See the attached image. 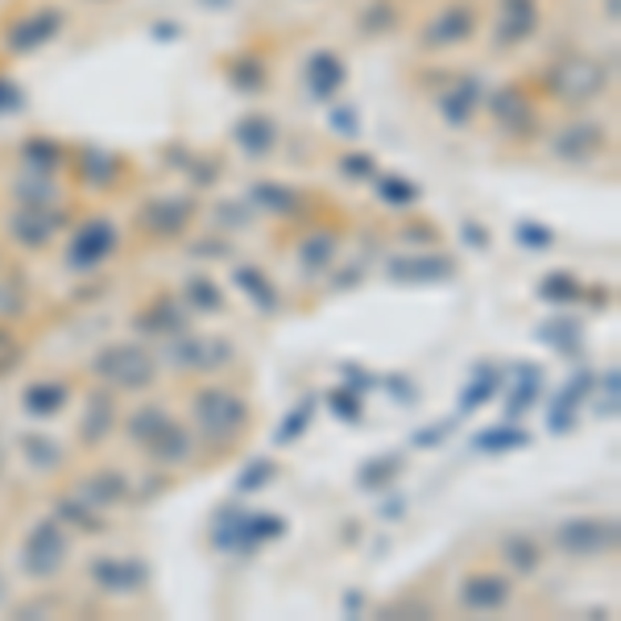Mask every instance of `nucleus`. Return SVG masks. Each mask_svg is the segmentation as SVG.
Wrapping results in <instances>:
<instances>
[{
  "mask_svg": "<svg viewBox=\"0 0 621 621\" xmlns=\"http://www.w3.org/2000/svg\"><path fill=\"white\" fill-rule=\"evenodd\" d=\"M621 543V527L618 518L609 513H580V518H563L556 527V547L563 556L576 559H597L618 551Z\"/></svg>",
  "mask_w": 621,
  "mask_h": 621,
  "instance_id": "7ed1b4c3",
  "label": "nucleus"
},
{
  "mask_svg": "<svg viewBox=\"0 0 621 621\" xmlns=\"http://www.w3.org/2000/svg\"><path fill=\"white\" fill-rule=\"evenodd\" d=\"M233 83L236 92H262L265 88V62L253 59V54H241L233 67Z\"/></svg>",
  "mask_w": 621,
  "mask_h": 621,
  "instance_id": "49530a36",
  "label": "nucleus"
},
{
  "mask_svg": "<svg viewBox=\"0 0 621 621\" xmlns=\"http://www.w3.org/2000/svg\"><path fill=\"white\" fill-rule=\"evenodd\" d=\"M191 200H174V195H166V200H150L145 207H141V228L154 236H179L191 224Z\"/></svg>",
  "mask_w": 621,
  "mask_h": 621,
  "instance_id": "dca6fc26",
  "label": "nucleus"
},
{
  "mask_svg": "<svg viewBox=\"0 0 621 621\" xmlns=\"http://www.w3.org/2000/svg\"><path fill=\"white\" fill-rule=\"evenodd\" d=\"M327 406H332V410H336L344 423H357L360 419V394H357V389H348V386L332 389V394H327Z\"/></svg>",
  "mask_w": 621,
  "mask_h": 621,
  "instance_id": "09e8293b",
  "label": "nucleus"
},
{
  "mask_svg": "<svg viewBox=\"0 0 621 621\" xmlns=\"http://www.w3.org/2000/svg\"><path fill=\"white\" fill-rule=\"evenodd\" d=\"M547 92L563 104H589L605 92V67L589 54H568L547 71Z\"/></svg>",
  "mask_w": 621,
  "mask_h": 621,
  "instance_id": "39448f33",
  "label": "nucleus"
},
{
  "mask_svg": "<svg viewBox=\"0 0 621 621\" xmlns=\"http://www.w3.org/2000/svg\"><path fill=\"white\" fill-rule=\"evenodd\" d=\"M315 403H319L315 394H307V398H298V403L291 406V415H286V419L278 423V431H274V444H282V448H286V444H295L298 435H303V431L310 427V419H315Z\"/></svg>",
  "mask_w": 621,
  "mask_h": 621,
  "instance_id": "e433bc0d",
  "label": "nucleus"
},
{
  "mask_svg": "<svg viewBox=\"0 0 621 621\" xmlns=\"http://www.w3.org/2000/svg\"><path fill=\"white\" fill-rule=\"evenodd\" d=\"M191 419H195V431L207 439V444H233L236 435L248 427V403L241 394L224 386H207L191 398Z\"/></svg>",
  "mask_w": 621,
  "mask_h": 621,
  "instance_id": "f03ea898",
  "label": "nucleus"
},
{
  "mask_svg": "<svg viewBox=\"0 0 621 621\" xmlns=\"http://www.w3.org/2000/svg\"><path fill=\"white\" fill-rule=\"evenodd\" d=\"M535 340L539 344H551L559 357H580V324L576 319H547L539 332H535Z\"/></svg>",
  "mask_w": 621,
  "mask_h": 621,
  "instance_id": "473e14b6",
  "label": "nucleus"
},
{
  "mask_svg": "<svg viewBox=\"0 0 621 621\" xmlns=\"http://www.w3.org/2000/svg\"><path fill=\"white\" fill-rule=\"evenodd\" d=\"M233 282L241 286V295H245L257 310H278V291L269 286V278H265L257 265H236Z\"/></svg>",
  "mask_w": 621,
  "mask_h": 621,
  "instance_id": "7c9ffc66",
  "label": "nucleus"
},
{
  "mask_svg": "<svg viewBox=\"0 0 621 621\" xmlns=\"http://www.w3.org/2000/svg\"><path fill=\"white\" fill-rule=\"evenodd\" d=\"M13 195H17L21 207H50V200H54V186H50L47 179H33V183L17 186Z\"/></svg>",
  "mask_w": 621,
  "mask_h": 621,
  "instance_id": "8fccbe9b",
  "label": "nucleus"
},
{
  "mask_svg": "<svg viewBox=\"0 0 621 621\" xmlns=\"http://www.w3.org/2000/svg\"><path fill=\"white\" fill-rule=\"evenodd\" d=\"M472 30H477V13H472V9H448V13H439L431 26H427L423 42H427V47H456V42H465Z\"/></svg>",
  "mask_w": 621,
  "mask_h": 621,
  "instance_id": "393cba45",
  "label": "nucleus"
},
{
  "mask_svg": "<svg viewBox=\"0 0 621 621\" xmlns=\"http://www.w3.org/2000/svg\"><path fill=\"white\" fill-rule=\"evenodd\" d=\"M21 365V344L9 336V327H0V377Z\"/></svg>",
  "mask_w": 621,
  "mask_h": 621,
  "instance_id": "5fc2aeb1",
  "label": "nucleus"
},
{
  "mask_svg": "<svg viewBox=\"0 0 621 621\" xmlns=\"http://www.w3.org/2000/svg\"><path fill=\"white\" fill-rule=\"evenodd\" d=\"M530 444V431L522 423H497L489 431L472 435V451L481 456H501V451H522Z\"/></svg>",
  "mask_w": 621,
  "mask_h": 621,
  "instance_id": "a878e982",
  "label": "nucleus"
},
{
  "mask_svg": "<svg viewBox=\"0 0 621 621\" xmlns=\"http://www.w3.org/2000/svg\"><path fill=\"white\" fill-rule=\"evenodd\" d=\"M497 389H501V373H497L493 365H477V373L468 377L465 394H460V410H481Z\"/></svg>",
  "mask_w": 621,
  "mask_h": 621,
  "instance_id": "f704fd0d",
  "label": "nucleus"
},
{
  "mask_svg": "<svg viewBox=\"0 0 621 621\" xmlns=\"http://www.w3.org/2000/svg\"><path fill=\"white\" fill-rule=\"evenodd\" d=\"M248 200L257 203V207H265V212H274V216H295L298 207H303V195H298L295 186L286 183H253V191H248Z\"/></svg>",
  "mask_w": 621,
  "mask_h": 621,
  "instance_id": "c756f323",
  "label": "nucleus"
},
{
  "mask_svg": "<svg viewBox=\"0 0 621 621\" xmlns=\"http://www.w3.org/2000/svg\"><path fill=\"white\" fill-rule=\"evenodd\" d=\"M510 580L497 572H477L460 584V605L472 609V613H497V609L510 605Z\"/></svg>",
  "mask_w": 621,
  "mask_h": 621,
  "instance_id": "9b49d317",
  "label": "nucleus"
},
{
  "mask_svg": "<svg viewBox=\"0 0 621 621\" xmlns=\"http://www.w3.org/2000/svg\"><path fill=\"white\" fill-rule=\"evenodd\" d=\"M618 398H621V373L609 369L605 377H601V398H597V415H601V419H613V415H618Z\"/></svg>",
  "mask_w": 621,
  "mask_h": 621,
  "instance_id": "de8ad7c7",
  "label": "nucleus"
},
{
  "mask_svg": "<svg viewBox=\"0 0 621 621\" xmlns=\"http://www.w3.org/2000/svg\"><path fill=\"white\" fill-rule=\"evenodd\" d=\"M493 116L501 121V129H510V133H530L535 129V109H530V100L522 88H501V92L493 95Z\"/></svg>",
  "mask_w": 621,
  "mask_h": 621,
  "instance_id": "5701e85b",
  "label": "nucleus"
},
{
  "mask_svg": "<svg viewBox=\"0 0 621 621\" xmlns=\"http://www.w3.org/2000/svg\"><path fill=\"white\" fill-rule=\"evenodd\" d=\"M233 138L248 157H269L274 145H278V124H274V116L253 112V116H241V124L233 129Z\"/></svg>",
  "mask_w": 621,
  "mask_h": 621,
  "instance_id": "aec40b11",
  "label": "nucleus"
},
{
  "mask_svg": "<svg viewBox=\"0 0 621 621\" xmlns=\"http://www.w3.org/2000/svg\"><path fill=\"white\" fill-rule=\"evenodd\" d=\"M460 236H465L468 245H477V248H489V233H485L481 224H465V228H460Z\"/></svg>",
  "mask_w": 621,
  "mask_h": 621,
  "instance_id": "052dcab7",
  "label": "nucleus"
},
{
  "mask_svg": "<svg viewBox=\"0 0 621 621\" xmlns=\"http://www.w3.org/2000/svg\"><path fill=\"white\" fill-rule=\"evenodd\" d=\"M183 298L191 310H224V295L212 278H191L183 286Z\"/></svg>",
  "mask_w": 621,
  "mask_h": 621,
  "instance_id": "37998d69",
  "label": "nucleus"
},
{
  "mask_svg": "<svg viewBox=\"0 0 621 621\" xmlns=\"http://www.w3.org/2000/svg\"><path fill=\"white\" fill-rule=\"evenodd\" d=\"M112 253H116V224L104 216H95L75 228L71 245H67V265L79 269V274H88V269L109 262Z\"/></svg>",
  "mask_w": 621,
  "mask_h": 621,
  "instance_id": "6e6552de",
  "label": "nucleus"
},
{
  "mask_svg": "<svg viewBox=\"0 0 621 621\" xmlns=\"http://www.w3.org/2000/svg\"><path fill=\"white\" fill-rule=\"evenodd\" d=\"M344 62L332 54V50H315L307 59V71H303V79H307V88L315 100H332V95L344 88Z\"/></svg>",
  "mask_w": 621,
  "mask_h": 621,
  "instance_id": "6ab92c4d",
  "label": "nucleus"
},
{
  "mask_svg": "<svg viewBox=\"0 0 621 621\" xmlns=\"http://www.w3.org/2000/svg\"><path fill=\"white\" fill-rule=\"evenodd\" d=\"M0 460H4V456H0Z\"/></svg>",
  "mask_w": 621,
  "mask_h": 621,
  "instance_id": "338daca9",
  "label": "nucleus"
},
{
  "mask_svg": "<svg viewBox=\"0 0 621 621\" xmlns=\"http://www.w3.org/2000/svg\"><path fill=\"white\" fill-rule=\"evenodd\" d=\"M456 431V419H448V423H439V427H423V431H415V448H427V444H444L448 435Z\"/></svg>",
  "mask_w": 621,
  "mask_h": 621,
  "instance_id": "6e6d98bb",
  "label": "nucleus"
},
{
  "mask_svg": "<svg viewBox=\"0 0 621 621\" xmlns=\"http://www.w3.org/2000/svg\"><path fill=\"white\" fill-rule=\"evenodd\" d=\"M286 535V522L282 513L269 510H236V506H224L212 522V543L228 556H253L257 547L274 543Z\"/></svg>",
  "mask_w": 621,
  "mask_h": 621,
  "instance_id": "f257e3e1",
  "label": "nucleus"
},
{
  "mask_svg": "<svg viewBox=\"0 0 621 621\" xmlns=\"http://www.w3.org/2000/svg\"><path fill=\"white\" fill-rule=\"evenodd\" d=\"M79 497L88 506H95V510H104V506H116V501L129 497V481H124L121 472H95V477L79 485Z\"/></svg>",
  "mask_w": 621,
  "mask_h": 621,
  "instance_id": "c85d7f7f",
  "label": "nucleus"
},
{
  "mask_svg": "<svg viewBox=\"0 0 621 621\" xmlns=\"http://www.w3.org/2000/svg\"><path fill=\"white\" fill-rule=\"evenodd\" d=\"M332 124H336V129H344L348 138L357 133V124H353V112H336V116H332Z\"/></svg>",
  "mask_w": 621,
  "mask_h": 621,
  "instance_id": "0e129e2a",
  "label": "nucleus"
},
{
  "mask_svg": "<svg viewBox=\"0 0 621 621\" xmlns=\"http://www.w3.org/2000/svg\"><path fill=\"white\" fill-rule=\"evenodd\" d=\"M112 423H116V406H112V398L104 389H95L92 398H88L83 423H79V439H83V444H100V439L112 431Z\"/></svg>",
  "mask_w": 621,
  "mask_h": 621,
  "instance_id": "cd10ccee",
  "label": "nucleus"
},
{
  "mask_svg": "<svg viewBox=\"0 0 621 621\" xmlns=\"http://www.w3.org/2000/svg\"><path fill=\"white\" fill-rule=\"evenodd\" d=\"M92 580L104 592H141L150 584V568L138 559H95Z\"/></svg>",
  "mask_w": 621,
  "mask_h": 621,
  "instance_id": "ddd939ff",
  "label": "nucleus"
},
{
  "mask_svg": "<svg viewBox=\"0 0 621 621\" xmlns=\"http://www.w3.org/2000/svg\"><path fill=\"white\" fill-rule=\"evenodd\" d=\"M138 332H150V336H179V332H186L183 303H174V295H157L138 315Z\"/></svg>",
  "mask_w": 621,
  "mask_h": 621,
  "instance_id": "412c9836",
  "label": "nucleus"
},
{
  "mask_svg": "<svg viewBox=\"0 0 621 621\" xmlns=\"http://www.w3.org/2000/svg\"><path fill=\"white\" fill-rule=\"evenodd\" d=\"M166 419H171V415H166L162 406H141V410L129 415V439H133V444H145Z\"/></svg>",
  "mask_w": 621,
  "mask_h": 621,
  "instance_id": "c03bdc74",
  "label": "nucleus"
},
{
  "mask_svg": "<svg viewBox=\"0 0 621 621\" xmlns=\"http://www.w3.org/2000/svg\"><path fill=\"white\" fill-rule=\"evenodd\" d=\"M336 253H340L336 233H310L298 248V265H303V274H324L327 265L336 262Z\"/></svg>",
  "mask_w": 621,
  "mask_h": 621,
  "instance_id": "2f4dec72",
  "label": "nucleus"
},
{
  "mask_svg": "<svg viewBox=\"0 0 621 621\" xmlns=\"http://www.w3.org/2000/svg\"><path fill=\"white\" fill-rule=\"evenodd\" d=\"M551 150H556V157H563V162H589V157H597L605 150V133H601L597 121H572L556 138Z\"/></svg>",
  "mask_w": 621,
  "mask_h": 621,
  "instance_id": "4468645a",
  "label": "nucleus"
},
{
  "mask_svg": "<svg viewBox=\"0 0 621 621\" xmlns=\"http://www.w3.org/2000/svg\"><path fill=\"white\" fill-rule=\"evenodd\" d=\"M166 360L183 373L224 369L233 360V344L224 340V336H186V332H179V336H171Z\"/></svg>",
  "mask_w": 621,
  "mask_h": 621,
  "instance_id": "0eeeda50",
  "label": "nucleus"
},
{
  "mask_svg": "<svg viewBox=\"0 0 621 621\" xmlns=\"http://www.w3.org/2000/svg\"><path fill=\"white\" fill-rule=\"evenodd\" d=\"M344 174H353V179H377V166H373V157H360V154H348L340 162Z\"/></svg>",
  "mask_w": 621,
  "mask_h": 621,
  "instance_id": "4d7b16f0",
  "label": "nucleus"
},
{
  "mask_svg": "<svg viewBox=\"0 0 621 621\" xmlns=\"http://www.w3.org/2000/svg\"><path fill=\"white\" fill-rule=\"evenodd\" d=\"M501 556H506V563H510L518 576H530L543 563V551H539V543H535L530 535H506V539H501Z\"/></svg>",
  "mask_w": 621,
  "mask_h": 621,
  "instance_id": "72a5a7b5",
  "label": "nucleus"
},
{
  "mask_svg": "<svg viewBox=\"0 0 621 621\" xmlns=\"http://www.w3.org/2000/svg\"><path fill=\"white\" fill-rule=\"evenodd\" d=\"M477 104H481V83H477V79H460L456 88L439 92V112H444V121H448L451 129H465V124L472 121Z\"/></svg>",
  "mask_w": 621,
  "mask_h": 621,
  "instance_id": "b1692460",
  "label": "nucleus"
},
{
  "mask_svg": "<svg viewBox=\"0 0 621 621\" xmlns=\"http://www.w3.org/2000/svg\"><path fill=\"white\" fill-rule=\"evenodd\" d=\"M141 448L150 451V460H157V465H183V460H191L195 444H191V431H186L183 423L166 419Z\"/></svg>",
  "mask_w": 621,
  "mask_h": 621,
  "instance_id": "a211bd4d",
  "label": "nucleus"
},
{
  "mask_svg": "<svg viewBox=\"0 0 621 621\" xmlns=\"http://www.w3.org/2000/svg\"><path fill=\"white\" fill-rule=\"evenodd\" d=\"M83 179L92 186H109L112 179V157L109 154H95V150H88L83 154Z\"/></svg>",
  "mask_w": 621,
  "mask_h": 621,
  "instance_id": "3c124183",
  "label": "nucleus"
},
{
  "mask_svg": "<svg viewBox=\"0 0 621 621\" xmlns=\"http://www.w3.org/2000/svg\"><path fill=\"white\" fill-rule=\"evenodd\" d=\"M59 26H62L59 9H42V13L21 17V21H13V30L4 33V47L17 50V54H30V50L47 47L50 38L59 33Z\"/></svg>",
  "mask_w": 621,
  "mask_h": 621,
  "instance_id": "f8f14e48",
  "label": "nucleus"
},
{
  "mask_svg": "<svg viewBox=\"0 0 621 621\" xmlns=\"http://www.w3.org/2000/svg\"><path fill=\"white\" fill-rule=\"evenodd\" d=\"M21 157H26V166L38 174H50L54 166L62 162V150L54 145V141H42V138H30L26 145H21Z\"/></svg>",
  "mask_w": 621,
  "mask_h": 621,
  "instance_id": "79ce46f5",
  "label": "nucleus"
},
{
  "mask_svg": "<svg viewBox=\"0 0 621 621\" xmlns=\"http://www.w3.org/2000/svg\"><path fill=\"white\" fill-rule=\"evenodd\" d=\"M67 551H71V543H67L62 522L59 518H42V522L30 530L26 547H21V568H26V576H33V580H50V576L62 572Z\"/></svg>",
  "mask_w": 621,
  "mask_h": 621,
  "instance_id": "423d86ee",
  "label": "nucleus"
},
{
  "mask_svg": "<svg viewBox=\"0 0 621 621\" xmlns=\"http://www.w3.org/2000/svg\"><path fill=\"white\" fill-rule=\"evenodd\" d=\"M513 236H518V245L535 248V253H539V248H551V241H556V233H551V228H543V224H535V220H522Z\"/></svg>",
  "mask_w": 621,
  "mask_h": 621,
  "instance_id": "603ef678",
  "label": "nucleus"
},
{
  "mask_svg": "<svg viewBox=\"0 0 621 621\" xmlns=\"http://www.w3.org/2000/svg\"><path fill=\"white\" fill-rule=\"evenodd\" d=\"M195 257H224V248L207 245V241H203V245H195Z\"/></svg>",
  "mask_w": 621,
  "mask_h": 621,
  "instance_id": "69168bd1",
  "label": "nucleus"
},
{
  "mask_svg": "<svg viewBox=\"0 0 621 621\" xmlns=\"http://www.w3.org/2000/svg\"><path fill=\"white\" fill-rule=\"evenodd\" d=\"M406 468V456L403 451H386V456H377L369 465L360 468V489H389V485L398 481V472Z\"/></svg>",
  "mask_w": 621,
  "mask_h": 621,
  "instance_id": "c9c22d12",
  "label": "nucleus"
},
{
  "mask_svg": "<svg viewBox=\"0 0 621 621\" xmlns=\"http://www.w3.org/2000/svg\"><path fill=\"white\" fill-rule=\"evenodd\" d=\"M592 394V373H576L568 386L556 394V403H551V410H547V431L551 435H568L576 427V410H580V403Z\"/></svg>",
  "mask_w": 621,
  "mask_h": 621,
  "instance_id": "2eb2a0df",
  "label": "nucleus"
},
{
  "mask_svg": "<svg viewBox=\"0 0 621 621\" xmlns=\"http://www.w3.org/2000/svg\"><path fill=\"white\" fill-rule=\"evenodd\" d=\"M389 394H394L398 403H415V398H419V394L410 389V377H389Z\"/></svg>",
  "mask_w": 621,
  "mask_h": 621,
  "instance_id": "bf43d9fd",
  "label": "nucleus"
},
{
  "mask_svg": "<svg viewBox=\"0 0 621 621\" xmlns=\"http://www.w3.org/2000/svg\"><path fill=\"white\" fill-rule=\"evenodd\" d=\"M535 26H539V9H535V0H501L497 42L518 47V42H527L530 33H535Z\"/></svg>",
  "mask_w": 621,
  "mask_h": 621,
  "instance_id": "4be33fe9",
  "label": "nucleus"
},
{
  "mask_svg": "<svg viewBox=\"0 0 621 621\" xmlns=\"http://www.w3.org/2000/svg\"><path fill=\"white\" fill-rule=\"evenodd\" d=\"M92 373L116 389H145L154 386L157 360L145 344H109V348L95 353Z\"/></svg>",
  "mask_w": 621,
  "mask_h": 621,
  "instance_id": "20e7f679",
  "label": "nucleus"
},
{
  "mask_svg": "<svg viewBox=\"0 0 621 621\" xmlns=\"http://www.w3.org/2000/svg\"><path fill=\"white\" fill-rule=\"evenodd\" d=\"M274 477H278V465L257 456V460H248V465L236 472V493H262L265 485H274Z\"/></svg>",
  "mask_w": 621,
  "mask_h": 621,
  "instance_id": "a19ab883",
  "label": "nucleus"
},
{
  "mask_svg": "<svg viewBox=\"0 0 621 621\" xmlns=\"http://www.w3.org/2000/svg\"><path fill=\"white\" fill-rule=\"evenodd\" d=\"M21 451H26V460H30L33 468H42V472H54V468L62 465V448L38 431L21 435Z\"/></svg>",
  "mask_w": 621,
  "mask_h": 621,
  "instance_id": "4c0bfd02",
  "label": "nucleus"
},
{
  "mask_svg": "<svg viewBox=\"0 0 621 621\" xmlns=\"http://www.w3.org/2000/svg\"><path fill=\"white\" fill-rule=\"evenodd\" d=\"M344 377H348V389H357V394H369V389L377 386V377L360 373L357 365H344Z\"/></svg>",
  "mask_w": 621,
  "mask_h": 621,
  "instance_id": "13d9d810",
  "label": "nucleus"
},
{
  "mask_svg": "<svg viewBox=\"0 0 621 621\" xmlns=\"http://www.w3.org/2000/svg\"><path fill=\"white\" fill-rule=\"evenodd\" d=\"M580 278L576 274H568V269H556V274H547L543 282H539V298L543 303H556V307H563V303H576L580 298Z\"/></svg>",
  "mask_w": 621,
  "mask_h": 621,
  "instance_id": "ea45409f",
  "label": "nucleus"
},
{
  "mask_svg": "<svg viewBox=\"0 0 621 621\" xmlns=\"http://www.w3.org/2000/svg\"><path fill=\"white\" fill-rule=\"evenodd\" d=\"M386 274L394 282H406V286H431V282L456 278V262L439 257V253H406V257H394L386 265Z\"/></svg>",
  "mask_w": 621,
  "mask_h": 621,
  "instance_id": "1a4fd4ad",
  "label": "nucleus"
},
{
  "mask_svg": "<svg viewBox=\"0 0 621 621\" xmlns=\"http://www.w3.org/2000/svg\"><path fill=\"white\" fill-rule=\"evenodd\" d=\"M501 381H506V423H518L543 394V369L539 365H510Z\"/></svg>",
  "mask_w": 621,
  "mask_h": 621,
  "instance_id": "9d476101",
  "label": "nucleus"
},
{
  "mask_svg": "<svg viewBox=\"0 0 621 621\" xmlns=\"http://www.w3.org/2000/svg\"><path fill=\"white\" fill-rule=\"evenodd\" d=\"M216 216H220V224H224V228H248V224H253V220H248L253 212H248L245 203H236V200L233 203H220Z\"/></svg>",
  "mask_w": 621,
  "mask_h": 621,
  "instance_id": "864d4df0",
  "label": "nucleus"
},
{
  "mask_svg": "<svg viewBox=\"0 0 621 621\" xmlns=\"http://www.w3.org/2000/svg\"><path fill=\"white\" fill-rule=\"evenodd\" d=\"M59 224L62 220L54 216L50 207H21V212L9 216V236L26 248H42V245H50V236H54Z\"/></svg>",
  "mask_w": 621,
  "mask_h": 621,
  "instance_id": "f3484780",
  "label": "nucleus"
},
{
  "mask_svg": "<svg viewBox=\"0 0 621 621\" xmlns=\"http://www.w3.org/2000/svg\"><path fill=\"white\" fill-rule=\"evenodd\" d=\"M67 386L62 381H33V386H26V394H21V406H26V415L30 419H54L62 406H67Z\"/></svg>",
  "mask_w": 621,
  "mask_h": 621,
  "instance_id": "bb28decb",
  "label": "nucleus"
},
{
  "mask_svg": "<svg viewBox=\"0 0 621 621\" xmlns=\"http://www.w3.org/2000/svg\"><path fill=\"white\" fill-rule=\"evenodd\" d=\"M377 195H381L389 207H406V203L419 200V186L410 183V179H398V174H381V179H377Z\"/></svg>",
  "mask_w": 621,
  "mask_h": 621,
  "instance_id": "a18cd8bd",
  "label": "nucleus"
},
{
  "mask_svg": "<svg viewBox=\"0 0 621 621\" xmlns=\"http://www.w3.org/2000/svg\"><path fill=\"white\" fill-rule=\"evenodd\" d=\"M54 518L59 522H67V527H75V530H83V535H100L104 530V522L95 518V510H88V501L83 497H62L59 506H54Z\"/></svg>",
  "mask_w": 621,
  "mask_h": 621,
  "instance_id": "58836bf2",
  "label": "nucleus"
},
{
  "mask_svg": "<svg viewBox=\"0 0 621 621\" xmlns=\"http://www.w3.org/2000/svg\"><path fill=\"white\" fill-rule=\"evenodd\" d=\"M21 307H26V298L17 295V291H0V315H17Z\"/></svg>",
  "mask_w": 621,
  "mask_h": 621,
  "instance_id": "680f3d73",
  "label": "nucleus"
},
{
  "mask_svg": "<svg viewBox=\"0 0 621 621\" xmlns=\"http://www.w3.org/2000/svg\"><path fill=\"white\" fill-rule=\"evenodd\" d=\"M17 104H21V95H17L13 83H0V112H4V109H17Z\"/></svg>",
  "mask_w": 621,
  "mask_h": 621,
  "instance_id": "e2e57ef3",
  "label": "nucleus"
}]
</instances>
